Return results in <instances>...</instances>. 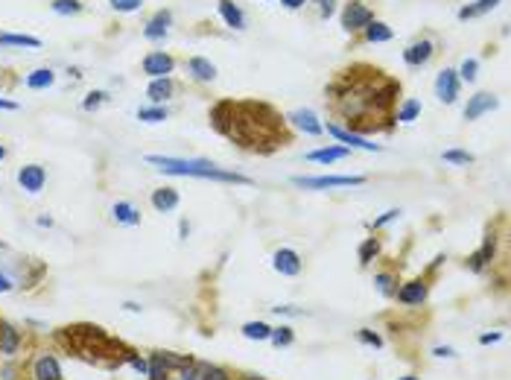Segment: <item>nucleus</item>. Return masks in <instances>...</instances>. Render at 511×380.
Listing matches in <instances>:
<instances>
[{
  "mask_svg": "<svg viewBox=\"0 0 511 380\" xmlns=\"http://www.w3.org/2000/svg\"><path fill=\"white\" fill-rule=\"evenodd\" d=\"M401 97V82L374 65L353 62L342 67L324 88L330 111L348 123V132H392L394 103Z\"/></svg>",
  "mask_w": 511,
  "mask_h": 380,
  "instance_id": "nucleus-1",
  "label": "nucleus"
},
{
  "mask_svg": "<svg viewBox=\"0 0 511 380\" xmlns=\"http://www.w3.org/2000/svg\"><path fill=\"white\" fill-rule=\"evenodd\" d=\"M210 126L240 149L258 156H272L292 140L287 117L258 100H219L210 108Z\"/></svg>",
  "mask_w": 511,
  "mask_h": 380,
  "instance_id": "nucleus-2",
  "label": "nucleus"
},
{
  "mask_svg": "<svg viewBox=\"0 0 511 380\" xmlns=\"http://www.w3.org/2000/svg\"><path fill=\"white\" fill-rule=\"evenodd\" d=\"M146 164L167 176H190V179H214V181H228V185H251V179L234 170H222L214 161L205 158H173V156H146Z\"/></svg>",
  "mask_w": 511,
  "mask_h": 380,
  "instance_id": "nucleus-3",
  "label": "nucleus"
},
{
  "mask_svg": "<svg viewBox=\"0 0 511 380\" xmlns=\"http://www.w3.org/2000/svg\"><path fill=\"white\" fill-rule=\"evenodd\" d=\"M292 185L304 190H328V188H360L365 176H295Z\"/></svg>",
  "mask_w": 511,
  "mask_h": 380,
  "instance_id": "nucleus-4",
  "label": "nucleus"
},
{
  "mask_svg": "<svg viewBox=\"0 0 511 380\" xmlns=\"http://www.w3.org/2000/svg\"><path fill=\"white\" fill-rule=\"evenodd\" d=\"M371 21H374V9L368 6L365 0H351V3H345V9H342V30L345 33H360Z\"/></svg>",
  "mask_w": 511,
  "mask_h": 380,
  "instance_id": "nucleus-5",
  "label": "nucleus"
},
{
  "mask_svg": "<svg viewBox=\"0 0 511 380\" xmlns=\"http://www.w3.org/2000/svg\"><path fill=\"white\" fill-rule=\"evenodd\" d=\"M427 295H430V284H427V281H424V278H412V281H406V284L397 287L394 299L401 301L403 307H418V304L427 301Z\"/></svg>",
  "mask_w": 511,
  "mask_h": 380,
  "instance_id": "nucleus-6",
  "label": "nucleus"
},
{
  "mask_svg": "<svg viewBox=\"0 0 511 380\" xmlns=\"http://www.w3.org/2000/svg\"><path fill=\"white\" fill-rule=\"evenodd\" d=\"M140 67H144V74L152 76V79H161V76H169L176 70V59L164 50H152L144 56V62H140Z\"/></svg>",
  "mask_w": 511,
  "mask_h": 380,
  "instance_id": "nucleus-7",
  "label": "nucleus"
},
{
  "mask_svg": "<svg viewBox=\"0 0 511 380\" xmlns=\"http://www.w3.org/2000/svg\"><path fill=\"white\" fill-rule=\"evenodd\" d=\"M272 270L278 275H283V278H295V275H301L304 261H301V255H298L295 249H278L272 255Z\"/></svg>",
  "mask_w": 511,
  "mask_h": 380,
  "instance_id": "nucleus-8",
  "label": "nucleus"
},
{
  "mask_svg": "<svg viewBox=\"0 0 511 380\" xmlns=\"http://www.w3.org/2000/svg\"><path fill=\"white\" fill-rule=\"evenodd\" d=\"M494 258H496V237L488 231V234H485V240H482V246L474 251L471 258H467V270L476 272V275H479V272H485L488 266L494 263Z\"/></svg>",
  "mask_w": 511,
  "mask_h": 380,
  "instance_id": "nucleus-9",
  "label": "nucleus"
},
{
  "mask_svg": "<svg viewBox=\"0 0 511 380\" xmlns=\"http://www.w3.org/2000/svg\"><path fill=\"white\" fill-rule=\"evenodd\" d=\"M459 76H456V70L453 67H444V70H438V76H435V97L442 103H447V106H453L456 103V97H459Z\"/></svg>",
  "mask_w": 511,
  "mask_h": 380,
  "instance_id": "nucleus-10",
  "label": "nucleus"
},
{
  "mask_svg": "<svg viewBox=\"0 0 511 380\" xmlns=\"http://www.w3.org/2000/svg\"><path fill=\"white\" fill-rule=\"evenodd\" d=\"M18 185L26 193H41L47 185V170L41 164H24L18 170Z\"/></svg>",
  "mask_w": 511,
  "mask_h": 380,
  "instance_id": "nucleus-11",
  "label": "nucleus"
},
{
  "mask_svg": "<svg viewBox=\"0 0 511 380\" xmlns=\"http://www.w3.org/2000/svg\"><path fill=\"white\" fill-rule=\"evenodd\" d=\"M287 123H292L295 129H301L304 135H313V138H319L324 132V123L316 117L313 108H295V111H290Z\"/></svg>",
  "mask_w": 511,
  "mask_h": 380,
  "instance_id": "nucleus-12",
  "label": "nucleus"
},
{
  "mask_svg": "<svg viewBox=\"0 0 511 380\" xmlns=\"http://www.w3.org/2000/svg\"><path fill=\"white\" fill-rule=\"evenodd\" d=\"M496 106H500V100H496L494 94H488V91H479V94H474L471 100H467V106H464V120H479L482 115H488V111H494Z\"/></svg>",
  "mask_w": 511,
  "mask_h": 380,
  "instance_id": "nucleus-13",
  "label": "nucleus"
},
{
  "mask_svg": "<svg viewBox=\"0 0 511 380\" xmlns=\"http://www.w3.org/2000/svg\"><path fill=\"white\" fill-rule=\"evenodd\" d=\"M433 53H435V44L430 38H418V41H412L406 50H403V62L409 65V67H424L430 59H433Z\"/></svg>",
  "mask_w": 511,
  "mask_h": 380,
  "instance_id": "nucleus-14",
  "label": "nucleus"
},
{
  "mask_svg": "<svg viewBox=\"0 0 511 380\" xmlns=\"http://www.w3.org/2000/svg\"><path fill=\"white\" fill-rule=\"evenodd\" d=\"M33 380H65L59 360H56L53 354H47V351H44V354H38L33 360Z\"/></svg>",
  "mask_w": 511,
  "mask_h": 380,
  "instance_id": "nucleus-15",
  "label": "nucleus"
},
{
  "mask_svg": "<svg viewBox=\"0 0 511 380\" xmlns=\"http://www.w3.org/2000/svg\"><path fill=\"white\" fill-rule=\"evenodd\" d=\"M328 132L336 138V140H342V144H348V149H365V152H380V144H371L368 138H362V135H353V132H348V129H342V126H336V123H328Z\"/></svg>",
  "mask_w": 511,
  "mask_h": 380,
  "instance_id": "nucleus-16",
  "label": "nucleus"
},
{
  "mask_svg": "<svg viewBox=\"0 0 511 380\" xmlns=\"http://www.w3.org/2000/svg\"><path fill=\"white\" fill-rule=\"evenodd\" d=\"M21 351V331L12 325V322L0 319V354L3 357H15Z\"/></svg>",
  "mask_w": 511,
  "mask_h": 380,
  "instance_id": "nucleus-17",
  "label": "nucleus"
},
{
  "mask_svg": "<svg viewBox=\"0 0 511 380\" xmlns=\"http://www.w3.org/2000/svg\"><path fill=\"white\" fill-rule=\"evenodd\" d=\"M169 24H173V12H169V9H158V12H155V15L146 21L144 35H146L149 41H158V38H164V35L169 33Z\"/></svg>",
  "mask_w": 511,
  "mask_h": 380,
  "instance_id": "nucleus-18",
  "label": "nucleus"
},
{
  "mask_svg": "<svg viewBox=\"0 0 511 380\" xmlns=\"http://www.w3.org/2000/svg\"><path fill=\"white\" fill-rule=\"evenodd\" d=\"M152 208L158 210V214H169V210L178 208V190L176 188H155L152 196H149Z\"/></svg>",
  "mask_w": 511,
  "mask_h": 380,
  "instance_id": "nucleus-19",
  "label": "nucleus"
},
{
  "mask_svg": "<svg viewBox=\"0 0 511 380\" xmlns=\"http://www.w3.org/2000/svg\"><path fill=\"white\" fill-rule=\"evenodd\" d=\"M304 158H307V161H313V164H333V161H345V158H351V149H348V147H321V149L307 152Z\"/></svg>",
  "mask_w": 511,
  "mask_h": 380,
  "instance_id": "nucleus-20",
  "label": "nucleus"
},
{
  "mask_svg": "<svg viewBox=\"0 0 511 380\" xmlns=\"http://www.w3.org/2000/svg\"><path fill=\"white\" fill-rule=\"evenodd\" d=\"M176 94V82L169 79V76H161V79H152L149 82V88H146V97L155 103V106H161V103H167L169 97Z\"/></svg>",
  "mask_w": 511,
  "mask_h": 380,
  "instance_id": "nucleus-21",
  "label": "nucleus"
},
{
  "mask_svg": "<svg viewBox=\"0 0 511 380\" xmlns=\"http://www.w3.org/2000/svg\"><path fill=\"white\" fill-rule=\"evenodd\" d=\"M219 3V15H222V21L231 26V30H246V15H243V9H240L234 0H217Z\"/></svg>",
  "mask_w": 511,
  "mask_h": 380,
  "instance_id": "nucleus-22",
  "label": "nucleus"
},
{
  "mask_svg": "<svg viewBox=\"0 0 511 380\" xmlns=\"http://www.w3.org/2000/svg\"><path fill=\"white\" fill-rule=\"evenodd\" d=\"M187 70H190V76L196 82H214L217 79V65L202 59V56H193V59L187 62Z\"/></svg>",
  "mask_w": 511,
  "mask_h": 380,
  "instance_id": "nucleus-23",
  "label": "nucleus"
},
{
  "mask_svg": "<svg viewBox=\"0 0 511 380\" xmlns=\"http://www.w3.org/2000/svg\"><path fill=\"white\" fill-rule=\"evenodd\" d=\"M152 357L158 360L167 372H181L184 365H190L193 357L190 354H176V351H152Z\"/></svg>",
  "mask_w": 511,
  "mask_h": 380,
  "instance_id": "nucleus-24",
  "label": "nucleus"
},
{
  "mask_svg": "<svg viewBox=\"0 0 511 380\" xmlns=\"http://www.w3.org/2000/svg\"><path fill=\"white\" fill-rule=\"evenodd\" d=\"M111 220L117 225H137L140 222V210L132 202H115L111 205Z\"/></svg>",
  "mask_w": 511,
  "mask_h": 380,
  "instance_id": "nucleus-25",
  "label": "nucleus"
},
{
  "mask_svg": "<svg viewBox=\"0 0 511 380\" xmlns=\"http://www.w3.org/2000/svg\"><path fill=\"white\" fill-rule=\"evenodd\" d=\"M26 88H33V91H44V88H50L53 82H56V74L50 67H35L33 74H26Z\"/></svg>",
  "mask_w": 511,
  "mask_h": 380,
  "instance_id": "nucleus-26",
  "label": "nucleus"
},
{
  "mask_svg": "<svg viewBox=\"0 0 511 380\" xmlns=\"http://www.w3.org/2000/svg\"><path fill=\"white\" fill-rule=\"evenodd\" d=\"M397 284H401V281H397V275L389 272V270H383V272L374 275V287H377V292L383 295V299H394Z\"/></svg>",
  "mask_w": 511,
  "mask_h": 380,
  "instance_id": "nucleus-27",
  "label": "nucleus"
},
{
  "mask_svg": "<svg viewBox=\"0 0 511 380\" xmlns=\"http://www.w3.org/2000/svg\"><path fill=\"white\" fill-rule=\"evenodd\" d=\"M421 111H424L421 100H403L394 111V123H415L421 117Z\"/></svg>",
  "mask_w": 511,
  "mask_h": 380,
  "instance_id": "nucleus-28",
  "label": "nucleus"
},
{
  "mask_svg": "<svg viewBox=\"0 0 511 380\" xmlns=\"http://www.w3.org/2000/svg\"><path fill=\"white\" fill-rule=\"evenodd\" d=\"M392 38V30L383 21H371L362 30V41H368V44H380V41H389Z\"/></svg>",
  "mask_w": 511,
  "mask_h": 380,
  "instance_id": "nucleus-29",
  "label": "nucleus"
},
{
  "mask_svg": "<svg viewBox=\"0 0 511 380\" xmlns=\"http://www.w3.org/2000/svg\"><path fill=\"white\" fill-rule=\"evenodd\" d=\"M269 333H272V325H266V322H246L243 325V336L251 342H269Z\"/></svg>",
  "mask_w": 511,
  "mask_h": 380,
  "instance_id": "nucleus-30",
  "label": "nucleus"
},
{
  "mask_svg": "<svg viewBox=\"0 0 511 380\" xmlns=\"http://www.w3.org/2000/svg\"><path fill=\"white\" fill-rule=\"evenodd\" d=\"M269 342H272V348H290L292 342H295V331L290 328V325H278V328H272V333H269Z\"/></svg>",
  "mask_w": 511,
  "mask_h": 380,
  "instance_id": "nucleus-31",
  "label": "nucleus"
},
{
  "mask_svg": "<svg viewBox=\"0 0 511 380\" xmlns=\"http://www.w3.org/2000/svg\"><path fill=\"white\" fill-rule=\"evenodd\" d=\"M377 255H380V240H377V237H365V240L360 243V249H357L360 263H362V266H368V263H371Z\"/></svg>",
  "mask_w": 511,
  "mask_h": 380,
  "instance_id": "nucleus-32",
  "label": "nucleus"
},
{
  "mask_svg": "<svg viewBox=\"0 0 511 380\" xmlns=\"http://www.w3.org/2000/svg\"><path fill=\"white\" fill-rule=\"evenodd\" d=\"M500 0H476V3H471V6H462L459 9V21H467V18H476V15H482V12H491Z\"/></svg>",
  "mask_w": 511,
  "mask_h": 380,
  "instance_id": "nucleus-33",
  "label": "nucleus"
},
{
  "mask_svg": "<svg viewBox=\"0 0 511 380\" xmlns=\"http://www.w3.org/2000/svg\"><path fill=\"white\" fill-rule=\"evenodd\" d=\"M0 44H15V47H41L35 35H18V33H0Z\"/></svg>",
  "mask_w": 511,
  "mask_h": 380,
  "instance_id": "nucleus-34",
  "label": "nucleus"
},
{
  "mask_svg": "<svg viewBox=\"0 0 511 380\" xmlns=\"http://www.w3.org/2000/svg\"><path fill=\"white\" fill-rule=\"evenodd\" d=\"M137 120H144V123H164V120H167V108H164V106L137 108Z\"/></svg>",
  "mask_w": 511,
  "mask_h": 380,
  "instance_id": "nucleus-35",
  "label": "nucleus"
},
{
  "mask_svg": "<svg viewBox=\"0 0 511 380\" xmlns=\"http://www.w3.org/2000/svg\"><path fill=\"white\" fill-rule=\"evenodd\" d=\"M442 158H444L447 164L467 167V164H474V152H467V149H444V152H442Z\"/></svg>",
  "mask_w": 511,
  "mask_h": 380,
  "instance_id": "nucleus-36",
  "label": "nucleus"
},
{
  "mask_svg": "<svg viewBox=\"0 0 511 380\" xmlns=\"http://www.w3.org/2000/svg\"><path fill=\"white\" fill-rule=\"evenodd\" d=\"M50 9L56 12V15H79L82 3H79V0H53Z\"/></svg>",
  "mask_w": 511,
  "mask_h": 380,
  "instance_id": "nucleus-37",
  "label": "nucleus"
},
{
  "mask_svg": "<svg viewBox=\"0 0 511 380\" xmlns=\"http://www.w3.org/2000/svg\"><path fill=\"white\" fill-rule=\"evenodd\" d=\"M123 363H129L140 377H146V372H149V360L140 357V354H135V351H126V354H123Z\"/></svg>",
  "mask_w": 511,
  "mask_h": 380,
  "instance_id": "nucleus-38",
  "label": "nucleus"
},
{
  "mask_svg": "<svg viewBox=\"0 0 511 380\" xmlns=\"http://www.w3.org/2000/svg\"><path fill=\"white\" fill-rule=\"evenodd\" d=\"M357 340L362 345H368V348H383V336L377 331H371V328H360L357 331Z\"/></svg>",
  "mask_w": 511,
  "mask_h": 380,
  "instance_id": "nucleus-39",
  "label": "nucleus"
},
{
  "mask_svg": "<svg viewBox=\"0 0 511 380\" xmlns=\"http://www.w3.org/2000/svg\"><path fill=\"white\" fill-rule=\"evenodd\" d=\"M202 380H231V374L222 369V365H210L202 363Z\"/></svg>",
  "mask_w": 511,
  "mask_h": 380,
  "instance_id": "nucleus-40",
  "label": "nucleus"
},
{
  "mask_svg": "<svg viewBox=\"0 0 511 380\" xmlns=\"http://www.w3.org/2000/svg\"><path fill=\"white\" fill-rule=\"evenodd\" d=\"M106 100H108V94H106V91H91V94L82 100V108H85V111H97V108L103 106Z\"/></svg>",
  "mask_w": 511,
  "mask_h": 380,
  "instance_id": "nucleus-41",
  "label": "nucleus"
},
{
  "mask_svg": "<svg viewBox=\"0 0 511 380\" xmlns=\"http://www.w3.org/2000/svg\"><path fill=\"white\" fill-rule=\"evenodd\" d=\"M476 67H479V62H476V59H464V62H462V67L456 70V76H459V79H464V82H474V79H476Z\"/></svg>",
  "mask_w": 511,
  "mask_h": 380,
  "instance_id": "nucleus-42",
  "label": "nucleus"
},
{
  "mask_svg": "<svg viewBox=\"0 0 511 380\" xmlns=\"http://www.w3.org/2000/svg\"><path fill=\"white\" fill-rule=\"evenodd\" d=\"M146 360H149V372H146V377H149V380H169V372H167L164 365H161L158 360H155L152 354H149Z\"/></svg>",
  "mask_w": 511,
  "mask_h": 380,
  "instance_id": "nucleus-43",
  "label": "nucleus"
},
{
  "mask_svg": "<svg viewBox=\"0 0 511 380\" xmlns=\"http://www.w3.org/2000/svg\"><path fill=\"white\" fill-rule=\"evenodd\" d=\"M397 217H401V208H389V210H386V214H380V217H377V220H374L371 225H368V229H383V225H389V222H394Z\"/></svg>",
  "mask_w": 511,
  "mask_h": 380,
  "instance_id": "nucleus-44",
  "label": "nucleus"
},
{
  "mask_svg": "<svg viewBox=\"0 0 511 380\" xmlns=\"http://www.w3.org/2000/svg\"><path fill=\"white\" fill-rule=\"evenodd\" d=\"M108 3L117 12H137L140 6H144V0H108Z\"/></svg>",
  "mask_w": 511,
  "mask_h": 380,
  "instance_id": "nucleus-45",
  "label": "nucleus"
},
{
  "mask_svg": "<svg viewBox=\"0 0 511 380\" xmlns=\"http://www.w3.org/2000/svg\"><path fill=\"white\" fill-rule=\"evenodd\" d=\"M178 380H202V363H190L178 372Z\"/></svg>",
  "mask_w": 511,
  "mask_h": 380,
  "instance_id": "nucleus-46",
  "label": "nucleus"
},
{
  "mask_svg": "<svg viewBox=\"0 0 511 380\" xmlns=\"http://www.w3.org/2000/svg\"><path fill=\"white\" fill-rule=\"evenodd\" d=\"M316 6H319V18L328 21L333 12H336V0H316Z\"/></svg>",
  "mask_w": 511,
  "mask_h": 380,
  "instance_id": "nucleus-47",
  "label": "nucleus"
},
{
  "mask_svg": "<svg viewBox=\"0 0 511 380\" xmlns=\"http://www.w3.org/2000/svg\"><path fill=\"white\" fill-rule=\"evenodd\" d=\"M272 311L278 316H304V311H298L295 304H278V307H272Z\"/></svg>",
  "mask_w": 511,
  "mask_h": 380,
  "instance_id": "nucleus-48",
  "label": "nucleus"
},
{
  "mask_svg": "<svg viewBox=\"0 0 511 380\" xmlns=\"http://www.w3.org/2000/svg\"><path fill=\"white\" fill-rule=\"evenodd\" d=\"M500 340H503V331H491V333H482L479 336L482 345H494V342H500Z\"/></svg>",
  "mask_w": 511,
  "mask_h": 380,
  "instance_id": "nucleus-49",
  "label": "nucleus"
},
{
  "mask_svg": "<svg viewBox=\"0 0 511 380\" xmlns=\"http://www.w3.org/2000/svg\"><path fill=\"white\" fill-rule=\"evenodd\" d=\"M12 287H15V281H12V275H6L3 270H0V292H9Z\"/></svg>",
  "mask_w": 511,
  "mask_h": 380,
  "instance_id": "nucleus-50",
  "label": "nucleus"
},
{
  "mask_svg": "<svg viewBox=\"0 0 511 380\" xmlns=\"http://www.w3.org/2000/svg\"><path fill=\"white\" fill-rule=\"evenodd\" d=\"M433 357H456V351H453L450 345H435L433 348Z\"/></svg>",
  "mask_w": 511,
  "mask_h": 380,
  "instance_id": "nucleus-51",
  "label": "nucleus"
},
{
  "mask_svg": "<svg viewBox=\"0 0 511 380\" xmlns=\"http://www.w3.org/2000/svg\"><path fill=\"white\" fill-rule=\"evenodd\" d=\"M283 6H287L290 12H295V9H301V6H307V0H280Z\"/></svg>",
  "mask_w": 511,
  "mask_h": 380,
  "instance_id": "nucleus-52",
  "label": "nucleus"
},
{
  "mask_svg": "<svg viewBox=\"0 0 511 380\" xmlns=\"http://www.w3.org/2000/svg\"><path fill=\"white\" fill-rule=\"evenodd\" d=\"M178 234H181V240H187V234H190V222L187 220L178 222Z\"/></svg>",
  "mask_w": 511,
  "mask_h": 380,
  "instance_id": "nucleus-53",
  "label": "nucleus"
},
{
  "mask_svg": "<svg viewBox=\"0 0 511 380\" xmlns=\"http://www.w3.org/2000/svg\"><path fill=\"white\" fill-rule=\"evenodd\" d=\"M123 307H126V311H129V313H140V311H144V307H140L137 301H126Z\"/></svg>",
  "mask_w": 511,
  "mask_h": 380,
  "instance_id": "nucleus-54",
  "label": "nucleus"
},
{
  "mask_svg": "<svg viewBox=\"0 0 511 380\" xmlns=\"http://www.w3.org/2000/svg\"><path fill=\"white\" fill-rule=\"evenodd\" d=\"M35 222L41 225V229H50V225H53V217H38Z\"/></svg>",
  "mask_w": 511,
  "mask_h": 380,
  "instance_id": "nucleus-55",
  "label": "nucleus"
},
{
  "mask_svg": "<svg viewBox=\"0 0 511 380\" xmlns=\"http://www.w3.org/2000/svg\"><path fill=\"white\" fill-rule=\"evenodd\" d=\"M0 108H9V111H15V108H18V103H12V100H0Z\"/></svg>",
  "mask_w": 511,
  "mask_h": 380,
  "instance_id": "nucleus-56",
  "label": "nucleus"
},
{
  "mask_svg": "<svg viewBox=\"0 0 511 380\" xmlns=\"http://www.w3.org/2000/svg\"><path fill=\"white\" fill-rule=\"evenodd\" d=\"M3 158H6V147H3V144H0V161H3Z\"/></svg>",
  "mask_w": 511,
  "mask_h": 380,
  "instance_id": "nucleus-57",
  "label": "nucleus"
},
{
  "mask_svg": "<svg viewBox=\"0 0 511 380\" xmlns=\"http://www.w3.org/2000/svg\"><path fill=\"white\" fill-rule=\"evenodd\" d=\"M397 380H418L415 374H403V377H397Z\"/></svg>",
  "mask_w": 511,
  "mask_h": 380,
  "instance_id": "nucleus-58",
  "label": "nucleus"
},
{
  "mask_svg": "<svg viewBox=\"0 0 511 380\" xmlns=\"http://www.w3.org/2000/svg\"><path fill=\"white\" fill-rule=\"evenodd\" d=\"M246 380H263L260 374H246Z\"/></svg>",
  "mask_w": 511,
  "mask_h": 380,
  "instance_id": "nucleus-59",
  "label": "nucleus"
}]
</instances>
